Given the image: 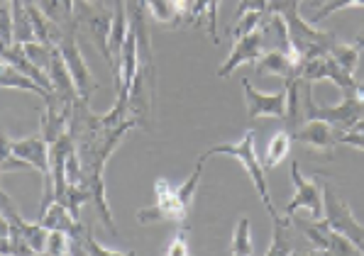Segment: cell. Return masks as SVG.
<instances>
[{"label": "cell", "instance_id": "cell-29", "mask_svg": "<svg viewBox=\"0 0 364 256\" xmlns=\"http://www.w3.org/2000/svg\"><path fill=\"white\" fill-rule=\"evenodd\" d=\"M164 256H191L186 232H176V235L169 239V244H166V249H164Z\"/></svg>", "mask_w": 364, "mask_h": 256}, {"label": "cell", "instance_id": "cell-31", "mask_svg": "<svg viewBox=\"0 0 364 256\" xmlns=\"http://www.w3.org/2000/svg\"><path fill=\"white\" fill-rule=\"evenodd\" d=\"M338 144H345V147H355V149H364V135L343 132V135L338 137Z\"/></svg>", "mask_w": 364, "mask_h": 256}, {"label": "cell", "instance_id": "cell-22", "mask_svg": "<svg viewBox=\"0 0 364 256\" xmlns=\"http://www.w3.org/2000/svg\"><path fill=\"white\" fill-rule=\"evenodd\" d=\"M203 164H205V159L198 157V161H196V166L191 171V176L186 178V183H181V186L176 188L178 203H181L186 210H191V205H193L196 191H198V183H200V174H203Z\"/></svg>", "mask_w": 364, "mask_h": 256}, {"label": "cell", "instance_id": "cell-6", "mask_svg": "<svg viewBox=\"0 0 364 256\" xmlns=\"http://www.w3.org/2000/svg\"><path fill=\"white\" fill-rule=\"evenodd\" d=\"M57 49L61 52V59H64V64H66V69H69L71 79H74V86H76L78 96L91 103V96L96 93L98 83H96V79H93L91 71H88V64L83 61L81 47H78L76 30H66L64 35L59 37Z\"/></svg>", "mask_w": 364, "mask_h": 256}, {"label": "cell", "instance_id": "cell-35", "mask_svg": "<svg viewBox=\"0 0 364 256\" xmlns=\"http://www.w3.org/2000/svg\"><path fill=\"white\" fill-rule=\"evenodd\" d=\"M0 3H10V0H0Z\"/></svg>", "mask_w": 364, "mask_h": 256}, {"label": "cell", "instance_id": "cell-4", "mask_svg": "<svg viewBox=\"0 0 364 256\" xmlns=\"http://www.w3.org/2000/svg\"><path fill=\"white\" fill-rule=\"evenodd\" d=\"M291 183H294V196H291L284 215L306 213L311 220H323V186L318 178H306L301 174V164H291Z\"/></svg>", "mask_w": 364, "mask_h": 256}, {"label": "cell", "instance_id": "cell-13", "mask_svg": "<svg viewBox=\"0 0 364 256\" xmlns=\"http://www.w3.org/2000/svg\"><path fill=\"white\" fill-rule=\"evenodd\" d=\"M257 74H272V76H282L284 81L299 79L301 71V61L294 54L287 52H264L255 64Z\"/></svg>", "mask_w": 364, "mask_h": 256}, {"label": "cell", "instance_id": "cell-37", "mask_svg": "<svg viewBox=\"0 0 364 256\" xmlns=\"http://www.w3.org/2000/svg\"><path fill=\"white\" fill-rule=\"evenodd\" d=\"M191 3H193V0H191Z\"/></svg>", "mask_w": 364, "mask_h": 256}, {"label": "cell", "instance_id": "cell-10", "mask_svg": "<svg viewBox=\"0 0 364 256\" xmlns=\"http://www.w3.org/2000/svg\"><path fill=\"white\" fill-rule=\"evenodd\" d=\"M262 54H264L262 30L252 32L247 37H240V40H235L228 61L220 64V69H218V79H228V76H232L235 69H240V66H245V64H257V59H259Z\"/></svg>", "mask_w": 364, "mask_h": 256}, {"label": "cell", "instance_id": "cell-38", "mask_svg": "<svg viewBox=\"0 0 364 256\" xmlns=\"http://www.w3.org/2000/svg\"><path fill=\"white\" fill-rule=\"evenodd\" d=\"M360 256H362V254H360Z\"/></svg>", "mask_w": 364, "mask_h": 256}, {"label": "cell", "instance_id": "cell-11", "mask_svg": "<svg viewBox=\"0 0 364 256\" xmlns=\"http://www.w3.org/2000/svg\"><path fill=\"white\" fill-rule=\"evenodd\" d=\"M10 149L18 159H22L25 164H30L32 169L39 171V176H49V147L42 139V135L27 137V139H13Z\"/></svg>", "mask_w": 364, "mask_h": 256}, {"label": "cell", "instance_id": "cell-7", "mask_svg": "<svg viewBox=\"0 0 364 256\" xmlns=\"http://www.w3.org/2000/svg\"><path fill=\"white\" fill-rule=\"evenodd\" d=\"M299 79L308 81V83H313V81H333L340 91H345V98L347 96H360V83L355 81V76L340 69L338 61L330 57V54L301 61Z\"/></svg>", "mask_w": 364, "mask_h": 256}, {"label": "cell", "instance_id": "cell-30", "mask_svg": "<svg viewBox=\"0 0 364 256\" xmlns=\"http://www.w3.org/2000/svg\"><path fill=\"white\" fill-rule=\"evenodd\" d=\"M262 13V15H269V0H240L237 8H235V20L245 13Z\"/></svg>", "mask_w": 364, "mask_h": 256}, {"label": "cell", "instance_id": "cell-17", "mask_svg": "<svg viewBox=\"0 0 364 256\" xmlns=\"http://www.w3.org/2000/svg\"><path fill=\"white\" fill-rule=\"evenodd\" d=\"M0 88H8V91H10V88H15V91H27V93H32V96H37L42 100L54 96V93L44 91L39 83H35L30 76H25L22 71H18L15 66H10V64H0Z\"/></svg>", "mask_w": 364, "mask_h": 256}, {"label": "cell", "instance_id": "cell-24", "mask_svg": "<svg viewBox=\"0 0 364 256\" xmlns=\"http://www.w3.org/2000/svg\"><path fill=\"white\" fill-rule=\"evenodd\" d=\"M267 15H262V13H245V15H240L237 20H235V25L230 27V37L232 40H240V37H247L252 35V32H257L262 27V22H264Z\"/></svg>", "mask_w": 364, "mask_h": 256}, {"label": "cell", "instance_id": "cell-2", "mask_svg": "<svg viewBox=\"0 0 364 256\" xmlns=\"http://www.w3.org/2000/svg\"><path fill=\"white\" fill-rule=\"evenodd\" d=\"M323 217L338 235H343L355 244V249L364 256V225L352 215L347 200L335 191V186L323 183Z\"/></svg>", "mask_w": 364, "mask_h": 256}, {"label": "cell", "instance_id": "cell-26", "mask_svg": "<svg viewBox=\"0 0 364 256\" xmlns=\"http://www.w3.org/2000/svg\"><path fill=\"white\" fill-rule=\"evenodd\" d=\"M22 49H25V57L30 59V64H35L39 71L47 74L54 47H47V44H42V42H30V44H22Z\"/></svg>", "mask_w": 364, "mask_h": 256}, {"label": "cell", "instance_id": "cell-14", "mask_svg": "<svg viewBox=\"0 0 364 256\" xmlns=\"http://www.w3.org/2000/svg\"><path fill=\"white\" fill-rule=\"evenodd\" d=\"M49 83H52V91L57 93L61 100H66L69 105H74L78 98V91L74 86V79H71L69 69H66L64 59H61V52L57 47L52 49V61H49V69H47Z\"/></svg>", "mask_w": 364, "mask_h": 256}, {"label": "cell", "instance_id": "cell-8", "mask_svg": "<svg viewBox=\"0 0 364 256\" xmlns=\"http://www.w3.org/2000/svg\"><path fill=\"white\" fill-rule=\"evenodd\" d=\"M245 100H247V118H274V120H287V88L277 93H259L250 83V79H242Z\"/></svg>", "mask_w": 364, "mask_h": 256}, {"label": "cell", "instance_id": "cell-33", "mask_svg": "<svg viewBox=\"0 0 364 256\" xmlns=\"http://www.w3.org/2000/svg\"><path fill=\"white\" fill-rule=\"evenodd\" d=\"M291 256H318V254H316V252H313V249H311V247H308V244H306V247H304V249H301V247H299V249H296V252H294V254H291Z\"/></svg>", "mask_w": 364, "mask_h": 256}, {"label": "cell", "instance_id": "cell-3", "mask_svg": "<svg viewBox=\"0 0 364 256\" xmlns=\"http://www.w3.org/2000/svg\"><path fill=\"white\" fill-rule=\"evenodd\" d=\"M74 20H76V35L86 32L88 42L100 52V57L105 59L108 69L113 71V59L108 52V35L110 25H113V13H108L105 3H78V10L74 8Z\"/></svg>", "mask_w": 364, "mask_h": 256}, {"label": "cell", "instance_id": "cell-34", "mask_svg": "<svg viewBox=\"0 0 364 256\" xmlns=\"http://www.w3.org/2000/svg\"><path fill=\"white\" fill-rule=\"evenodd\" d=\"M81 3H103V0H81Z\"/></svg>", "mask_w": 364, "mask_h": 256}, {"label": "cell", "instance_id": "cell-32", "mask_svg": "<svg viewBox=\"0 0 364 256\" xmlns=\"http://www.w3.org/2000/svg\"><path fill=\"white\" fill-rule=\"evenodd\" d=\"M8 237H10V222L0 215V242H3V239H8Z\"/></svg>", "mask_w": 364, "mask_h": 256}, {"label": "cell", "instance_id": "cell-1", "mask_svg": "<svg viewBox=\"0 0 364 256\" xmlns=\"http://www.w3.org/2000/svg\"><path fill=\"white\" fill-rule=\"evenodd\" d=\"M215 154H228V157H232V159L240 161V166L247 171V176L252 178V183H255L257 193H259V200L264 203L269 217H277L279 213H277V205H274V200H272V193H269L264 166H262V161L257 159L255 130H247L242 135V139H237V142H232V144H215V147L205 149V152L200 154V159L208 161L210 157H215Z\"/></svg>", "mask_w": 364, "mask_h": 256}, {"label": "cell", "instance_id": "cell-20", "mask_svg": "<svg viewBox=\"0 0 364 256\" xmlns=\"http://www.w3.org/2000/svg\"><path fill=\"white\" fill-rule=\"evenodd\" d=\"M142 3H144V8H147V13L152 15L156 22H161V25H171V27L183 25L176 8H173V0H142Z\"/></svg>", "mask_w": 364, "mask_h": 256}, {"label": "cell", "instance_id": "cell-5", "mask_svg": "<svg viewBox=\"0 0 364 256\" xmlns=\"http://www.w3.org/2000/svg\"><path fill=\"white\" fill-rule=\"evenodd\" d=\"M154 196H156V203L152 208L139 210L137 222H142V225H159V222L183 225V222H186L188 210L178 203L176 188H173L166 178H156L154 181Z\"/></svg>", "mask_w": 364, "mask_h": 256}, {"label": "cell", "instance_id": "cell-36", "mask_svg": "<svg viewBox=\"0 0 364 256\" xmlns=\"http://www.w3.org/2000/svg\"><path fill=\"white\" fill-rule=\"evenodd\" d=\"M44 256H47V254H44Z\"/></svg>", "mask_w": 364, "mask_h": 256}, {"label": "cell", "instance_id": "cell-9", "mask_svg": "<svg viewBox=\"0 0 364 256\" xmlns=\"http://www.w3.org/2000/svg\"><path fill=\"white\" fill-rule=\"evenodd\" d=\"M343 132H338L333 125L328 122H321V120H311V122H304L296 132H291L294 142L304 144V147L313 149V152H323L326 157L330 159L333 157V149H338V137Z\"/></svg>", "mask_w": 364, "mask_h": 256}, {"label": "cell", "instance_id": "cell-27", "mask_svg": "<svg viewBox=\"0 0 364 256\" xmlns=\"http://www.w3.org/2000/svg\"><path fill=\"white\" fill-rule=\"evenodd\" d=\"M71 244H74V239L66 235V232L52 230L47 235V247H44V254H47V256H71Z\"/></svg>", "mask_w": 364, "mask_h": 256}, {"label": "cell", "instance_id": "cell-16", "mask_svg": "<svg viewBox=\"0 0 364 256\" xmlns=\"http://www.w3.org/2000/svg\"><path fill=\"white\" fill-rule=\"evenodd\" d=\"M39 222H42V227H47L49 232H52V230L66 232V235H69L71 239H78V237L83 235V230H86L81 222L71 217V213L59 203V200H54V203L49 205V208L44 210L42 215H39Z\"/></svg>", "mask_w": 364, "mask_h": 256}, {"label": "cell", "instance_id": "cell-23", "mask_svg": "<svg viewBox=\"0 0 364 256\" xmlns=\"http://www.w3.org/2000/svg\"><path fill=\"white\" fill-rule=\"evenodd\" d=\"M330 57L338 61L340 69L347 71V74L355 76L357 64H360V49H357L355 44H343V42H338L333 49H330Z\"/></svg>", "mask_w": 364, "mask_h": 256}, {"label": "cell", "instance_id": "cell-25", "mask_svg": "<svg viewBox=\"0 0 364 256\" xmlns=\"http://www.w3.org/2000/svg\"><path fill=\"white\" fill-rule=\"evenodd\" d=\"M78 244H81L83 249H86V254L88 256H134V252L130 249V252H113V249H108V247H103V244L98 242L96 237H93V232L88 230H83V235L76 239Z\"/></svg>", "mask_w": 364, "mask_h": 256}, {"label": "cell", "instance_id": "cell-28", "mask_svg": "<svg viewBox=\"0 0 364 256\" xmlns=\"http://www.w3.org/2000/svg\"><path fill=\"white\" fill-rule=\"evenodd\" d=\"M0 42L13 44V10L10 3H0Z\"/></svg>", "mask_w": 364, "mask_h": 256}, {"label": "cell", "instance_id": "cell-19", "mask_svg": "<svg viewBox=\"0 0 364 256\" xmlns=\"http://www.w3.org/2000/svg\"><path fill=\"white\" fill-rule=\"evenodd\" d=\"M291 144H294V137H291V132H287V130L277 132V135L269 139V144H267V149H264V159H262V166H264V171L277 169V166L289 157Z\"/></svg>", "mask_w": 364, "mask_h": 256}, {"label": "cell", "instance_id": "cell-15", "mask_svg": "<svg viewBox=\"0 0 364 256\" xmlns=\"http://www.w3.org/2000/svg\"><path fill=\"white\" fill-rule=\"evenodd\" d=\"M127 30H130V20H127L125 0H113V25H110V35H108V52H110V59H113V71H110V76H113V79L117 76V61H120Z\"/></svg>", "mask_w": 364, "mask_h": 256}, {"label": "cell", "instance_id": "cell-21", "mask_svg": "<svg viewBox=\"0 0 364 256\" xmlns=\"http://www.w3.org/2000/svg\"><path fill=\"white\" fill-rule=\"evenodd\" d=\"M230 252H232V256H252V225H250V217H240L237 225H235Z\"/></svg>", "mask_w": 364, "mask_h": 256}, {"label": "cell", "instance_id": "cell-18", "mask_svg": "<svg viewBox=\"0 0 364 256\" xmlns=\"http://www.w3.org/2000/svg\"><path fill=\"white\" fill-rule=\"evenodd\" d=\"M203 20H208V32L213 42H220L218 35V20H220V0H193L191 13H188L186 22L188 25H203Z\"/></svg>", "mask_w": 364, "mask_h": 256}, {"label": "cell", "instance_id": "cell-12", "mask_svg": "<svg viewBox=\"0 0 364 256\" xmlns=\"http://www.w3.org/2000/svg\"><path fill=\"white\" fill-rule=\"evenodd\" d=\"M272 222H274V235L264 256H291L299 249V244L304 242V237L296 232L289 215H277L272 217Z\"/></svg>", "mask_w": 364, "mask_h": 256}]
</instances>
